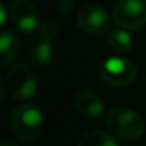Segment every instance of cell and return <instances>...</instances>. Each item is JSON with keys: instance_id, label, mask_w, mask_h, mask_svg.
Listing matches in <instances>:
<instances>
[{"instance_id": "obj_1", "label": "cell", "mask_w": 146, "mask_h": 146, "mask_svg": "<svg viewBox=\"0 0 146 146\" xmlns=\"http://www.w3.org/2000/svg\"><path fill=\"white\" fill-rule=\"evenodd\" d=\"M44 119L42 112L30 103L16 106L10 115V126L15 136L22 142H33L43 130Z\"/></svg>"}, {"instance_id": "obj_2", "label": "cell", "mask_w": 146, "mask_h": 146, "mask_svg": "<svg viewBox=\"0 0 146 146\" xmlns=\"http://www.w3.org/2000/svg\"><path fill=\"white\" fill-rule=\"evenodd\" d=\"M109 130L127 140L137 139L145 132V120L143 117L133 109L126 106H116L113 108L106 119Z\"/></svg>"}, {"instance_id": "obj_3", "label": "cell", "mask_w": 146, "mask_h": 146, "mask_svg": "<svg viewBox=\"0 0 146 146\" xmlns=\"http://www.w3.org/2000/svg\"><path fill=\"white\" fill-rule=\"evenodd\" d=\"M137 70L132 60L125 57H109L99 66V76L112 88H126L136 79Z\"/></svg>"}, {"instance_id": "obj_4", "label": "cell", "mask_w": 146, "mask_h": 146, "mask_svg": "<svg viewBox=\"0 0 146 146\" xmlns=\"http://www.w3.org/2000/svg\"><path fill=\"white\" fill-rule=\"evenodd\" d=\"M113 20L125 30H136L146 25V0H116Z\"/></svg>"}, {"instance_id": "obj_5", "label": "cell", "mask_w": 146, "mask_h": 146, "mask_svg": "<svg viewBox=\"0 0 146 146\" xmlns=\"http://www.w3.org/2000/svg\"><path fill=\"white\" fill-rule=\"evenodd\" d=\"M6 88L9 95L16 100H26L32 98L37 89L33 70L23 63L15 64L7 73Z\"/></svg>"}, {"instance_id": "obj_6", "label": "cell", "mask_w": 146, "mask_h": 146, "mask_svg": "<svg viewBox=\"0 0 146 146\" xmlns=\"http://www.w3.org/2000/svg\"><path fill=\"white\" fill-rule=\"evenodd\" d=\"M78 26L89 35H103L110 26V16L108 10L96 3L83 6L76 15Z\"/></svg>"}, {"instance_id": "obj_7", "label": "cell", "mask_w": 146, "mask_h": 146, "mask_svg": "<svg viewBox=\"0 0 146 146\" xmlns=\"http://www.w3.org/2000/svg\"><path fill=\"white\" fill-rule=\"evenodd\" d=\"M13 25L23 33H32L37 29L40 15L37 7L29 0H15L10 6Z\"/></svg>"}, {"instance_id": "obj_8", "label": "cell", "mask_w": 146, "mask_h": 146, "mask_svg": "<svg viewBox=\"0 0 146 146\" xmlns=\"http://www.w3.org/2000/svg\"><path fill=\"white\" fill-rule=\"evenodd\" d=\"M76 109L80 115L89 119H96L103 113V100L93 92H82L75 99Z\"/></svg>"}, {"instance_id": "obj_9", "label": "cell", "mask_w": 146, "mask_h": 146, "mask_svg": "<svg viewBox=\"0 0 146 146\" xmlns=\"http://www.w3.org/2000/svg\"><path fill=\"white\" fill-rule=\"evenodd\" d=\"M20 37L15 32H2V36H0V53H2L0 63H2V67L9 66L16 59V56L20 52Z\"/></svg>"}, {"instance_id": "obj_10", "label": "cell", "mask_w": 146, "mask_h": 146, "mask_svg": "<svg viewBox=\"0 0 146 146\" xmlns=\"http://www.w3.org/2000/svg\"><path fill=\"white\" fill-rule=\"evenodd\" d=\"M30 57L37 66H47L54 57V49L52 43L36 40L30 47Z\"/></svg>"}, {"instance_id": "obj_11", "label": "cell", "mask_w": 146, "mask_h": 146, "mask_svg": "<svg viewBox=\"0 0 146 146\" xmlns=\"http://www.w3.org/2000/svg\"><path fill=\"white\" fill-rule=\"evenodd\" d=\"M78 146H117V142L108 132L92 130L80 137Z\"/></svg>"}, {"instance_id": "obj_12", "label": "cell", "mask_w": 146, "mask_h": 146, "mask_svg": "<svg viewBox=\"0 0 146 146\" xmlns=\"http://www.w3.org/2000/svg\"><path fill=\"white\" fill-rule=\"evenodd\" d=\"M108 43L112 50L117 53H126L130 50L133 40L126 30H112L108 36Z\"/></svg>"}, {"instance_id": "obj_13", "label": "cell", "mask_w": 146, "mask_h": 146, "mask_svg": "<svg viewBox=\"0 0 146 146\" xmlns=\"http://www.w3.org/2000/svg\"><path fill=\"white\" fill-rule=\"evenodd\" d=\"M57 36V26L54 22H46L40 26L39 32H37V39L39 42H46V43H52Z\"/></svg>"}, {"instance_id": "obj_14", "label": "cell", "mask_w": 146, "mask_h": 146, "mask_svg": "<svg viewBox=\"0 0 146 146\" xmlns=\"http://www.w3.org/2000/svg\"><path fill=\"white\" fill-rule=\"evenodd\" d=\"M73 6H75V0H56V7L62 15L69 13Z\"/></svg>"}, {"instance_id": "obj_15", "label": "cell", "mask_w": 146, "mask_h": 146, "mask_svg": "<svg viewBox=\"0 0 146 146\" xmlns=\"http://www.w3.org/2000/svg\"><path fill=\"white\" fill-rule=\"evenodd\" d=\"M0 15H2V20H0V25H6V9H5V5L2 3V6H0Z\"/></svg>"}, {"instance_id": "obj_16", "label": "cell", "mask_w": 146, "mask_h": 146, "mask_svg": "<svg viewBox=\"0 0 146 146\" xmlns=\"http://www.w3.org/2000/svg\"><path fill=\"white\" fill-rule=\"evenodd\" d=\"M0 146H17V145L13 143V142H10V140H7V139H3L2 143H0Z\"/></svg>"}, {"instance_id": "obj_17", "label": "cell", "mask_w": 146, "mask_h": 146, "mask_svg": "<svg viewBox=\"0 0 146 146\" xmlns=\"http://www.w3.org/2000/svg\"><path fill=\"white\" fill-rule=\"evenodd\" d=\"M145 86H146V79H145Z\"/></svg>"}]
</instances>
